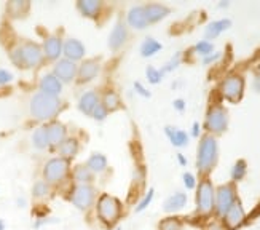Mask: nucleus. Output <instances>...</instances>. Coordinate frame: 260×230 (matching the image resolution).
Segmentation results:
<instances>
[{
	"label": "nucleus",
	"instance_id": "35",
	"mask_svg": "<svg viewBox=\"0 0 260 230\" xmlns=\"http://www.w3.org/2000/svg\"><path fill=\"white\" fill-rule=\"evenodd\" d=\"M158 230H182V222L177 217H168L158 225Z\"/></svg>",
	"mask_w": 260,
	"mask_h": 230
},
{
	"label": "nucleus",
	"instance_id": "50",
	"mask_svg": "<svg viewBox=\"0 0 260 230\" xmlns=\"http://www.w3.org/2000/svg\"><path fill=\"white\" fill-rule=\"evenodd\" d=\"M257 74H258V77H260V66L257 67Z\"/></svg>",
	"mask_w": 260,
	"mask_h": 230
},
{
	"label": "nucleus",
	"instance_id": "27",
	"mask_svg": "<svg viewBox=\"0 0 260 230\" xmlns=\"http://www.w3.org/2000/svg\"><path fill=\"white\" fill-rule=\"evenodd\" d=\"M93 175H94V172L89 169L86 165H78L74 169V181L77 184H91L93 182Z\"/></svg>",
	"mask_w": 260,
	"mask_h": 230
},
{
	"label": "nucleus",
	"instance_id": "45",
	"mask_svg": "<svg viewBox=\"0 0 260 230\" xmlns=\"http://www.w3.org/2000/svg\"><path fill=\"white\" fill-rule=\"evenodd\" d=\"M174 109L179 110V112H182V110L185 109V102H184V99H176V101H174Z\"/></svg>",
	"mask_w": 260,
	"mask_h": 230
},
{
	"label": "nucleus",
	"instance_id": "26",
	"mask_svg": "<svg viewBox=\"0 0 260 230\" xmlns=\"http://www.w3.org/2000/svg\"><path fill=\"white\" fill-rule=\"evenodd\" d=\"M59 154L62 158L66 160H71L78 154V142L74 137H69V139H64V142H61L59 146Z\"/></svg>",
	"mask_w": 260,
	"mask_h": 230
},
{
	"label": "nucleus",
	"instance_id": "12",
	"mask_svg": "<svg viewBox=\"0 0 260 230\" xmlns=\"http://www.w3.org/2000/svg\"><path fill=\"white\" fill-rule=\"evenodd\" d=\"M53 75L58 77L61 82L69 83L77 75V66H75V63H72V61L66 60V58H64V60H59L58 63L54 64Z\"/></svg>",
	"mask_w": 260,
	"mask_h": 230
},
{
	"label": "nucleus",
	"instance_id": "42",
	"mask_svg": "<svg viewBox=\"0 0 260 230\" xmlns=\"http://www.w3.org/2000/svg\"><path fill=\"white\" fill-rule=\"evenodd\" d=\"M184 184H185L187 189H195L197 187V179H195V176L191 175V172H185V175H184Z\"/></svg>",
	"mask_w": 260,
	"mask_h": 230
},
{
	"label": "nucleus",
	"instance_id": "1",
	"mask_svg": "<svg viewBox=\"0 0 260 230\" xmlns=\"http://www.w3.org/2000/svg\"><path fill=\"white\" fill-rule=\"evenodd\" d=\"M61 110V101L58 96H51L47 93H37L30 99V113L36 120L45 122L51 120Z\"/></svg>",
	"mask_w": 260,
	"mask_h": 230
},
{
	"label": "nucleus",
	"instance_id": "15",
	"mask_svg": "<svg viewBox=\"0 0 260 230\" xmlns=\"http://www.w3.org/2000/svg\"><path fill=\"white\" fill-rule=\"evenodd\" d=\"M128 39V29L126 26L123 24V22H118V24H115V27L112 29L110 36H109V47L110 50H118L120 47H123L125 45Z\"/></svg>",
	"mask_w": 260,
	"mask_h": 230
},
{
	"label": "nucleus",
	"instance_id": "2",
	"mask_svg": "<svg viewBox=\"0 0 260 230\" xmlns=\"http://www.w3.org/2000/svg\"><path fill=\"white\" fill-rule=\"evenodd\" d=\"M11 61L13 64H16L18 67L22 69H34L37 67L42 60H43V50L39 47L37 43L34 42H26L16 47L13 51H11Z\"/></svg>",
	"mask_w": 260,
	"mask_h": 230
},
{
	"label": "nucleus",
	"instance_id": "9",
	"mask_svg": "<svg viewBox=\"0 0 260 230\" xmlns=\"http://www.w3.org/2000/svg\"><path fill=\"white\" fill-rule=\"evenodd\" d=\"M243 90H244V80L240 75H230L220 85L222 95L232 102H238L241 99Z\"/></svg>",
	"mask_w": 260,
	"mask_h": 230
},
{
	"label": "nucleus",
	"instance_id": "30",
	"mask_svg": "<svg viewBox=\"0 0 260 230\" xmlns=\"http://www.w3.org/2000/svg\"><path fill=\"white\" fill-rule=\"evenodd\" d=\"M32 144L36 146L37 149H47L50 146V141H48V133H47V128L45 126H40L32 134Z\"/></svg>",
	"mask_w": 260,
	"mask_h": 230
},
{
	"label": "nucleus",
	"instance_id": "7",
	"mask_svg": "<svg viewBox=\"0 0 260 230\" xmlns=\"http://www.w3.org/2000/svg\"><path fill=\"white\" fill-rule=\"evenodd\" d=\"M214 202H216V190L211 181L205 179L200 182L197 192V206L200 214H209L214 210Z\"/></svg>",
	"mask_w": 260,
	"mask_h": 230
},
{
	"label": "nucleus",
	"instance_id": "28",
	"mask_svg": "<svg viewBox=\"0 0 260 230\" xmlns=\"http://www.w3.org/2000/svg\"><path fill=\"white\" fill-rule=\"evenodd\" d=\"M86 166L93 172H103L107 168V158L103 154H93L91 157L88 158Z\"/></svg>",
	"mask_w": 260,
	"mask_h": 230
},
{
	"label": "nucleus",
	"instance_id": "31",
	"mask_svg": "<svg viewBox=\"0 0 260 230\" xmlns=\"http://www.w3.org/2000/svg\"><path fill=\"white\" fill-rule=\"evenodd\" d=\"M50 189H51V186L47 181H37L36 184H34V187H32L34 198H37V200L47 198L50 195Z\"/></svg>",
	"mask_w": 260,
	"mask_h": 230
},
{
	"label": "nucleus",
	"instance_id": "36",
	"mask_svg": "<svg viewBox=\"0 0 260 230\" xmlns=\"http://www.w3.org/2000/svg\"><path fill=\"white\" fill-rule=\"evenodd\" d=\"M145 75H147V80H149V82L153 83V85L160 83L161 78H163V72L158 71V69H155L153 66H149L145 69Z\"/></svg>",
	"mask_w": 260,
	"mask_h": 230
},
{
	"label": "nucleus",
	"instance_id": "17",
	"mask_svg": "<svg viewBox=\"0 0 260 230\" xmlns=\"http://www.w3.org/2000/svg\"><path fill=\"white\" fill-rule=\"evenodd\" d=\"M62 54V40L56 36H51L45 40L43 43V56H47L48 60L54 61Z\"/></svg>",
	"mask_w": 260,
	"mask_h": 230
},
{
	"label": "nucleus",
	"instance_id": "44",
	"mask_svg": "<svg viewBox=\"0 0 260 230\" xmlns=\"http://www.w3.org/2000/svg\"><path fill=\"white\" fill-rule=\"evenodd\" d=\"M219 58H220V53H211V54L205 56V60H203V63H205V64H209V63L217 61Z\"/></svg>",
	"mask_w": 260,
	"mask_h": 230
},
{
	"label": "nucleus",
	"instance_id": "38",
	"mask_svg": "<svg viewBox=\"0 0 260 230\" xmlns=\"http://www.w3.org/2000/svg\"><path fill=\"white\" fill-rule=\"evenodd\" d=\"M153 193H155V190L153 189H150L149 192H147L145 195H144V198L139 202V205L136 206V213H141V211H144L147 206H149L150 203H152V200H153Z\"/></svg>",
	"mask_w": 260,
	"mask_h": 230
},
{
	"label": "nucleus",
	"instance_id": "40",
	"mask_svg": "<svg viewBox=\"0 0 260 230\" xmlns=\"http://www.w3.org/2000/svg\"><path fill=\"white\" fill-rule=\"evenodd\" d=\"M107 113H109V110L106 109V106L103 104V102H99V104L96 106V109L93 110V117L99 122H103L107 117Z\"/></svg>",
	"mask_w": 260,
	"mask_h": 230
},
{
	"label": "nucleus",
	"instance_id": "16",
	"mask_svg": "<svg viewBox=\"0 0 260 230\" xmlns=\"http://www.w3.org/2000/svg\"><path fill=\"white\" fill-rule=\"evenodd\" d=\"M98 72H99V64L96 60H86L80 64V67L77 69L78 80H80L82 83L93 80L98 75Z\"/></svg>",
	"mask_w": 260,
	"mask_h": 230
},
{
	"label": "nucleus",
	"instance_id": "48",
	"mask_svg": "<svg viewBox=\"0 0 260 230\" xmlns=\"http://www.w3.org/2000/svg\"><path fill=\"white\" fill-rule=\"evenodd\" d=\"M254 88L260 93V77H257V78L254 80Z\"/></svg>",
	"mask_w": 260,
	"mask_h": 230
},
{
	"label": "nucleus",
	"instance_id": "25",
	"mask_svg": "<svg viewBox=\"0 0 260 230\" xmlns=\"http://www.w3.org/2000/svg\"><path fill=\"white\" fill-rule=\"evenodd\" d=\"M77 8L83 16L93 18L99 13L101 2H98V0H80V2L77 4Z\"/></svg>",
	"mask_w": 260,
	"mask_h": 230
},
{
	"label": "nucleus",
	"instance_id": "32",
	"mask_svg": "<svg viewBox=\"0 0 260 230\" xmlns=\"http://www.w3.org/2000/svg\"><path fill=\"white\" fill-rule=\"evenodd\" d=\"M7 10L11 16H24V13L29 10V4L22 2V0H16V2H10Z\"/></svg>",
	"mask_w": 260,
	"mask_h": 230
},
{
	"label": "nucleus",
	"instance_id": "8",
	"mask_svg": "<svg viewBox=\"0 0 260 230\" xmlns=\"http://www.w3.org/2000/svg\"><path fill=\"white\" fill-rule=\"evenodd\" d=\"M236 202V195H235V187L232 184H225V186H220L216 190V202H214V210L217 211V214L225 216L233 203Z\"/></svg>",
	"mask_w": 260,
	"mask_h": 230
},
{
	"label": "nucleus",
	"instance_id": "43",
	"mask_svg": "<svg viewBox=\"0 0 260 230\" xmlns=\"http://www.w3.org/2000/svg\"><path fill=\"white\" fill-rule=\"evenodd\" d=\"M134 90H136V93H138V95H141V96H144V98H150V93L145 90V87H144L141 82H136V83H134Z\"/></svg>",
	"mask_w": 260,
	"mask_h": 230
},
{
	"label": "nucleus",
	"instance_id": "33",
	"mask_svg": "<svg viewBox=\"0 0 260 230\" xmlns=\"http://www.w3.org/2000/svg\"><path fill=\"white\" fill-rule=\"evenodd\" d=\"M103 104L106 106L107 110H117L120 107V96L115 93V91H107V93L104 95V99H103Z\"/></svg>",
	"mask_w": 260,
	"mask_h": 230
},
{
	"label": "nucleus",
	"instance_id": "41",
	"mask_svg": "<svg viewBox=\"0 0 260 230\" xmlns=\"http://www.w3.org/2000/svg\"><path fill=\"white\" fill-rule=\"evenodd\" d=\"M13 80V74L7 69H0V85H7Z\"/></svg>",
	"mask_w": 260,
	"mask_h": 230
},
{
	"label": "nucleus",
	"instance_id": "49",
	"mask_svg": "<svg viewBox=\"0 0 260 230\" xmlns=\"http://www.w3.org/2000/svg\"><path fill=\"white\" fill-rule=\"evenodd\" d=\"M0 230H5V222L0 219Z\"/></svg>",
	"mask_w": 260,
	"mask_h": 230
},
{
	"label": "nucleus",
	"instance_id": "19",
	"mask_svg": "<svg viewBox=\"0 0 260 230\" xmlns=\"http://www.w3.org/2000/svg\"><path fill=\"white\" fill-rule=\"evenodd\" d=\"M47 128V133H48V141H50V146H59L61 142H64L66 139V126L59 122H51L50 125L45 126Z\"/></svg>",
	"mask_w": 260,
	"mask_h": 230
},
{
	"label": "nucleus",
	"instance_id": "3",
	"mask_svg": "<svg viewBox=\"0 0 260 230\" xmlns=\"http://www.w3.org/2000/svg\"><path fill=\"white\" fill-rule=\"evenodd\" d=\"M98 217L99 221L112 227L118 222V219L121 217V203L118 198H115L114 195L110 193H103L98 198Z\"/></svg>",
	"mask_w": 260,
	"mask_h": 230
},
{
	"label": "nucleus",
	"instance_id": "24",
	"mask_svg": "<svg viewBox=\"0 0 260 230\" xmlns=\"http://www.w3.org/2000/svg\"><path fill=\"white\" fill-rule=\"evenodd\" d=\"M232 26L230 19H219V21H212L211 24H208L206 27V39H216L219 37L223 31H227Z\"/></svg>",
	"mask_w": 260,
	"mask_h": 230
},
{
	"label": "nucleus",
	"instance_id": "29",
	"mask_svg": "<svg viewBox=\"0 0 260 230\" xmlns=\"http://www.w3.org/2000/svg\"><path fill=\"white\" fill-rule=\"evenodd\" d=\"M161 50V43L160 42H156L155 39L149 37V39H145L141 45V54L144 58H150L153 54H156L158 51Z\"/></svg>",
	"mask_w": 260,
	"mask_h": 230
},
{
	"label": "nucleus",
	"instance_id": "47",
	"mask_svg": "<svg viewBox=\"0 0 260 230\" xmlns=\"http://www.w3.org/2000/svg\"><path fill=\"white\" fill-rule=\"evenodd\" d=\"M177 160H179V163L182 165V166H185V165H187V160H185V157H184L182 154H179V155H177Z\"/></svg>",
	"mask_w": 260,
	"mask_h": 230
},
{
	"label": "nucleus",
	"instance_id": "4",
	"mask_svg": "<svg viewBox=\"0 0 260 230\" xmlns=\"http://www.w3.org/2000/svg\"><path fill=\"white\" fill-rule=\"evenodd\" d=\"M217 162V142L212 136H205L198 147L197 168L200 172H209Z\"/></svg>",
	"mask_w": 260,
	"mask_h": 230
},
{
	"label": "nucleus",
	"instance_id": "22",
	"mask_svg": "<svg viewBox=\"0 0 260 230\" xmlns=\"http://www.w3.org/2000/svg\"><path fill=\"white\" fill-rule=\"evenodd\" d=\"M144 8H145L147 19H149V24L150 22H156V21L163 19L169 13V8L165 5H160V4H150V5H145Z\"/></svg>",
	"mask_w": 260,
	"mask_h": 230
},
{
	"label": "nucleus",
	"instance_id": "18",
	"mask_svg": "<svg viewBox=\"0 0 260 230\" xmlns=\"http://www.w3.org/2000/svg\"><path fill=\"white\" fill-rule=\"evenodd\" d=\"M128 24L134 29H145L149 26V19L144 7H133L128 13Z\"/></svg>",
	"mask_w": 260,
	"mask_h": 230
},
{
	"label": "nucleus",
	"instance_id": "14",
	"mask_svg": "<svg viewBox=\"0 0 260 230\" xmlns=\"http://www.w3.org/2000/svg\"><path fill=\"white\" fill-rule=\"evenodd\" d=\"M40 90H42V93H47L51 96H59L62 91V82L56 75L47 74L40 80Z\"/></svg>",
	"mask_w": 260,
	"mask_h": 230
},
{
	"label": "nucleus",
	"instance_id": "34",
	"mask_svg": "<svg viewBox=\"0 0 260 230\" xmlns=\"http://www.w3.org/2000/svg\"><path fill=\"white\" fill-rule=\"evenodd\" d=\"M246 171H247L246 162H244V160H238V162L235 163L233 169H232V179H233L235 182L243 181V178L246 176Z\"/></svg>",
	"mask_w": 260,
	"mask_h": 230
},
{
	"label": "nucleus",
	"instance_id": "39",
	"mask_svg": "<svg viewBox=\"0 0 260 230\" xmlns=\"http://www.w3.org/2000/svg\"><path fill=\"white\" fill-rule=\"evenodd\" d=\"M179 63H180V53H176L173 58H171V60H169L166 64H165V67H163V74L165 72H171V71H174V69L179 66Z\"/></svg>",
	"mask_w": 260,
	"mask_h": 230
},
{
	"label": "nucleus",
	"instance_id": "37",
	"mask_svg": "<svg viewBox=\"0 0 260 230\" xmlns=\"http://www.w3.org/2000/svg\"><path fill=\"white\" fill-rule=\"evenodd\" d=\"M195 50H197V53H200L203 56H208L214 51V45L209 40H201L195 45Z\"/></svg>",
	"mask_w": 260,
	"mask_h": 230
},
{
	"label": "nucleus",
	"instance_id": "10",
	"mask_svg": "<svg viewBox=\"0 0 260 230\" xmlns=\"http://www.w3.org/2000/svg\"><path fill=\"white\" fill-rule=\"evenodd\" d=\"M227 112L222 106H214L209 109L208 115H206V128L211 133H222L227 130Z\"/></svg>",
	"mask_w": 260,
	"mask_h": 230
},
{
	"label": "nucleus",
	"instance_id": "5",
	"mask_svg": "<svg viewBox=\"0 0 260 230\" xmlns=\"http://www.w3.org/2000/svg\"><path fill=\"white\" fill-rule=\"evenodd\" d=\"M67 175H69V160L62 157L51 158L43 166V181H47L50 186H58Z\"/></svg>",
	"mask_w": 260,
	"mask_h": 230
},
{
	"label": "nucleus",
	"instance_id": "11",
	"mask_svg": "<svg viewBox=\"0 0 260 230\" xmlns=\"http://www.w3.org/2000/svg\"><path fill=\"white\" fill-rule=\"evenodd\" d=\"M244 219H246V213L243 210V205L238 200L233 203L232 208L223 216V222H225V225H227L229 230H235V228H238L240 225H243Z\"/></svg>",
	"mask_w": 260,
	"mask_h": 230
},
{
	"label": "nucleus",
	"instance_id": "13",
	"mask_svg": "<svg viewBox=\"0 0 260 230\" xmlns=\"http://www.w3.org/2000/svg\"><path fill=\"white\" fill-rule=\"evenodd\" d=\"M62 54L66 56V60H69L72 63L82 60L85 54V47L80 40L77 39H69L62 43Z\"/></svg>",
	"mask_w": 260,
	"mask_h": 230
},
{
	"label": "nucleus",
	"instance_id": "46",
	"mask_svg": "<svg viewBox=\"0 0 260 230\" xmlns=\"http://www.w3.org/2000/svg\"><path fill=\"white\" fill-rule=\"evenodd\" d=\"M191 136H195V137L200 136V123H198V122L193 123V130H191Z\"/></svg>",
	"mask_w": 260,
	"mask_h": 230
},
{
	"label": "nucleus",
	"instance_id": "21",
	"mask_svg": "<svg viewBox=\"0 0 260 230\" xmlns=\"http://www.w3.org/2000/svg\"><path fill=\"white\" fill-rule=\"evenodd\" d=\"M99 104V98L94 91H88V93L82 95L80 101H78V109L86 115H93V110Z\"/></svg>",
	"mask_w": 260,
	"mask_h": 230
},
{
	"label": "nucleus",
	"instance_id": "23",
	"mask_svg": "<svg viewBox=\"0 0 260 230\" xmlns=\"http://www.w3.org/2000/svg\"><path fill=\"white\" fill-rule=\"evenodd\" d=\"M165 133L169 137V141L173 142V146H176V147H184L188 144V134L182 130L173 128V126H166Z\"/></svg>",
	"mask_w": 260,
	"mask_h": 230
},
{
	"label": "nucleus",
	"instance_id": "20",
	"mask_svg": "<svg viewBox=\"0 0 260 230\" xmlns=\"http://www.w3.org/2000/svg\"><path fill=\"white\" fill-rule=\"evenodd\" d=\"M187 205V195L184 192H176L165 202V211L166 213H177Z\"/></svg>",
	"mask_w": 260,
	"mask_h": 230
},
{
	"label": "nucleus",
	"instance_id": "6",
	"mask_svg": "<svg viewBox=\"0 0 260 230\" xmlns=\"http://www.w3.org/2000/svg\"><path fill=\"white\" fill-rule=\"evenodd\" d=\"M69 200L75 208L86 211L91 208L96 200V189L91 186V184H77V186L71 190Z\"/></svg>",
	"mask_w": 260,
	"mask_h": 230
}]
</instances>
